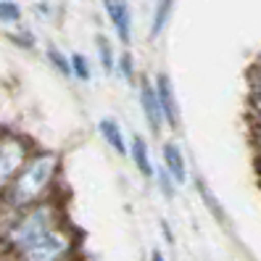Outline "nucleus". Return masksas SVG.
I'll return each instance as SVG.
<instances>
[{
    "label": "nucleus",
    "instance_id": "obj_18",
    "mask_svg": "<svg viewBox=\"0 0 261 261\" xmlns=\"http://www.w3.org/2000/svg\"><path fill=\"white\" fill-rule=\"evenodd\" d=\"M253 93H261V66L253 69Z\"/></svg>",
    "mask_w": 261,
    "mask_h": 261
},
{
    "label": "nucleus",
    "instance_id": "obj_7",
    "mask_svg": "<svg viewBox=\"0 0 261 261\" xmlns=\"http://www.w3.org/2000/svg\"><path fill=\"white\" fill-rule=\"evenodd\" d=\"M140 106H143V114L148 119L150 129L159 132L164 127V114H161V106H159V98H156V87H153L150 80H145L140 85Z\"/></svg>",
    "mask_w": 261,
    "mask_h": 261
},
{
    "label": "nucleus",
    "instance_id": "obj_14",
    "mask_svg": "<svg viewBox=\"0 0 261 261\" xmlns=\"http://www.w3.org/2000/svg\"><path fill=\"white\" fill-rule=\"evenodd\" d=\"M98 53H100V64L106 71H114V53H111V45L103 35L98 37Z\"/></svg>",
    "mask_w": 261,
    "mask_h": 261
},
{
    "label": "nucleus",
    "instance_id": "obj_11",
    "mask_svg": "<svg viewBox=\"0 0 261 261\" xmlns=\"http://www.w3.org/2000/svg\"><path fill=\"white\" fill-rule=\"evenodd\" d=\"M172 8H174V0H159V6H156V13H153V27H150V37H159L169 19H172Z\"/></svg>",
    "mask_w": 261,
    "mask_h": 261
},
{
    "label": "nucleus",
    "instance_id": "obj_13",
    "mask_svg": "<svg viewBox=\"0 0 261 261\" xmlns=\"http://www.w3.org/2000/svg\"><path fill=\"white\" fill-rule=\"evenodd\" d=\"M21 19V8L16 3H11V0H0V21L3 24H13Z\"/></svg>",
    "mask_w": 261,
    "mask_h": 261
},
{
    "label": "nucleus",
    "instance_id": "obj_6",
    "mask_svg": "<svg viewBox=\"0 0 261 261\" xmlns=\"http://www.w3.org/2000/svg\"><path fill=\"white\" fill-rule=\"evenodd\" d=\"M153 87H156V98H159V106H161L164 121L177 127L179 124V109H177V98H174V90H172V80H169L166 74H159Z\"/></svg>",
    "mask_w": 261,
    "mask_h": 261
},
{
    "label": "nucleus",
    "instance_id": "obj_20",
    "mask_svg": "<svg viewBox=\"0 0 261 261\" xmlns=\"http://www.w3.org/2000/svg\"><path fill=\"white\" fill-rule=\"evenodd\" d=\"M150 261H164V256H161V251H153V256H150Z\"/></svg>",
    "mask_w": 261,
    "mask_h": 261
},
{
    "label": "nucleus",
    "instance_id": "obj_16",
    "mask_svg": "<svg viewBox=\"0 0 261 261\" xmlns=\"http://www.w3.org/2000/svg\"><path fill=\"white\" fill-rule=\"evenodd\" d=\"M119 66H121V74H124L127 80H132V56L129 53H124L119 58Z\"/></svg>",
    "mask_w": 261,
    "mask_h": 261
},
{
    "label": "nucleus",
    "instance_id": "obj_1",
    "mask_svg": "<svg viewBox=\"0 0 261 261\" xmlns=\"http://www.w3.org/2000/svg\"><path fill=\"white\" fill-rule=\"evenodd\" d=\"M56 166H58L56 153H37V156L27 159L21 172L16 174V179L11 182V203L19 208L32 206L45 193V188L50 185Z\"/></svg>",
    "mask_w": 261,
    "mask_h": 261
},
{
    "label": "nucleus",
    "instance_id": "obj_19",
    "mask_svg": "<svg viewBox=\"0 0 261 261\" xmlns=\"http://www.w3.org/2000/svg\"><path fill=\"white\" fill-rule=\"evenodd\" d=\"M256 140L261 145V116H256Z\"/></svg>",
    "mask_w": 261,
    "mask_h": 261
},
{
    "label": "nucleus",
    "instance_id": "obj_2",
    "mask_svg": "<svg viewBox=\"0 0 261 261\" xmlns=\"http://www.w3.org/2000/svg\"><path fill=\"white\" fill-rule=\"evenodd\" d=\"M56 227V211L53 206H35L32 211H27L24 217L8 229V245H13L16 251H24L27 245H32L35 240H40L45 232H50Z\"/></svg>",
    "mask_w": 261,
    "mask_h": 261
},
{
    "label": "nucleus",
    "instance_id": "obj_9",
    "mask_svg": "<svg viewBox=\"0 0 261 261\" xmlns=\"http://www.w3.org/2000/svg\"><path fill=\"white\" fill-rule=\"evenodd\" d=\"M100 135H103V140L109 143L119 156H127V143H124V132H121V127L116 124V119H100V124H98Z\"/></svg>",
    "mask_w": 261,
    "mask_h": 261
},
{
    "label": "nucleus",
    "instance_id": "obj_17",
    "mask_svg": "<svg viewBox=\"0 0 261 261\" xmlns=\"http://www.w3.org/2000/svg\"><path fill=\"white\" fill-rule=\"evenodd\" d=\"M251 106H253V114L261 116V93H253L251 95Z\"/></svg>",
    "mask_w": 261,
    "mask_h": 261
},
{
    "label": "nucleus",
    "instance_id": "obj_8",
    "mask_svg": "<svg viewBox=\"0 0 261 261\" xmlns=\"http://www.w3.org/2000/svg\"><path fill=\"white\" fill-rule=\"evenodd\" d=\"M161 156H164V169H166V174L172 177L177 185H182V182L188 179V166H185V156H182L179 145L166 143L164 150H161Z\"/></svg>",
    "mask_w": 261,
    "mask_h": 261
},
{
    "label": "nucleus",
    "instance_id": "obj_5",
    "mask_svg": "<svg viewBox=\"0 0 261 261\" xmlns=\"http://www.w3.org/2000/svg\"><path fill=\"white\" fill-rule=\"evenodd\" d=\"M103 8L109 13V19L114 24V32L121 45L132 42V11L127 0H103Z\"/></svg>",
    "mask_w": 261,
    "mask_h": 261
},
{
    "label": "nucleus",
    "instance_id": "obj_3",
    "mask_svg": "<svg viewBox=\"0 0 261 261\" xmlns=\"http://www.w3.org/2000/svg\"><path fill=\"white\" fill-rule=\"evenodd\" d=\"M27 161V143L19 135L0 137V190L8 188Z\"/></svg>",
    "mask_w": 261,
    "mask_h": 261
},
{
    "label": "nucleus",
    "instance_id": "obj_4",
    "mask_svg": "<svg viewBox=\"0 0 261 261\" xmlns=\"http://www.w3.org/2000/svg\"><path fill=\"white\" fill-rule=\"evenodd\" d=\"M69 235L61 229H50L45 232L40 240H35L32 245H27L21 251V261H61L69 253Z\"/></svg>",
    "mask_w": 261,
    "mask_h": 261
},
{
    "label": "nucleus",
    "instance_id": "obj_12",
    "mask_svg": "<svg viewBox=\"0 0 261 261\" xmlns=\"http://www.w3.org/2000/svg\"><path fill=\"white\" fill-rule=\"evenodd\" d=\"M69 66H71V74L80 76L82 82L90 80V64H87V58H85L82 53H74V56L69 58Z\"/></svg>",
    "mask_w": 261,
    "mask_h": 261
},
{
    "label": "nucleus",
    "instance_id": "obj_15",
    "mask_svg": "<svg viewBox=\"0 0 261 261\" xmlns=\"http://www.w3.org/2000/svg\"><path fill=\"white\" fill-rule=\"evenodd\" d=\"M48 58L56 64V69L61 71V74H71V66H69V58H64L58 50H48Z\"/></svg>",
    "mask_w": 261,
    "mask_h": 261
},
{
    "label": "nucleus",
    "instance_id": "obj_10",
    "mask_svg": "<svg viewBox=\"0 0 261 261\" xmlns=\"http://www.w3.org/2000/svg\"><path fill=\"white\" fill-rule=\"evenodd\" d=\"M129 156L137 166V172L143 177H153V164H150V150H148V143L143 140L140 135L132 137V148H129Z\"/></svg>",
    "mask_w": 261,
    "mask_h": 261
}]
</instances>
